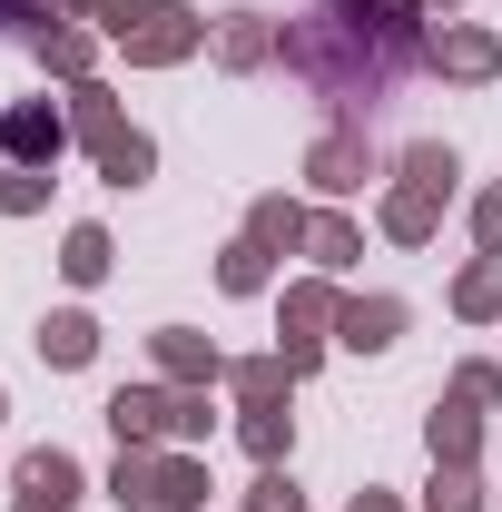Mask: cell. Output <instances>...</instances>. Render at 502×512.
Here are the masks:
<instances>
[{
    "instance_id": "f1b7e54d",
    "label": "cell",
    "mask_w": 502,
    "mask_h": 512,
    "mask_svg": "<svg viewBox=\"0 0 502 512\" xmlns=\"http://www.w3.org/2000/svg\"><path fill=\"white\" fill-rule=\"evenodd\" d=\"M247 512H306V503H296V473H286V463H266V473L247 483Z\"/></svg>"
},
{
    "instance_id": "484cf974",
    "label": "cell",
    "mask_w": 502,
    "mask_h": 512,
    "mask_svg": "<svg viewBox=\"0 0 502 512\" xmlns=\"http://www.w3.org/2000/svg\"><path fill=\"white\" fill-rule=\"evenodd\" d=\"M266 276H276V256L256 247V237H237V247L217 256V286H227V296H266Z\"/></svg>"
},
{
    "instance_id": "8fae6325",
    "label": "cell",
    "mask_w": 502,
    "mask_h": 512,
    "mask_svg": "<svg viewBox=\"0 0 502 512\" xmlns=\"http://www.w3.org/2000/svg\"><path fill=\"white\" fill-rule=\"evenodd\" d=\"M394 335H404V296H345V316H335L345 355H384Z\"/></svg>"
},
{
    "instance_id": "74e56055",
    "label": "cell",
    "mask_w": 502,
    "mask_h": 512,
    "mask_svg": "<svg viewBox=\"0 0 502 512\" xmlns=\"http://www.w3.org/2000/svg\"><path fill=\"white\" fill-rule=\"evenodd\" d=\"M20 512H40V503H20Z\"/></svg>"
},
{
    "instance_id": "4316f807",
    "label": "cell",
    "mask_w": 502,
    "mask_h": 512,
    "mask_svg": "<svg viewBox=\"0 0 502 512\" xmlns=\"http://www.w3.org/2000/svg\"><path fill=\"white\" fill-rule=\"evenodd\" d=\"M424 512H483V473H473V463H434Z\"/></svg>"
},
{
    "instance_id": "7c38bea8",
    "label": "cell",
    "mask_w": 502,
    "mask_h": 512,
    "mask_svg": "<svg viewBox=\"0 0 502 512\" xmlns=\"http://www.w3.org/2000/svg\"><path fill=\"white\" fill-rule=\"evenodd\" d=\"M30 345H40V365L79 375V365L99 355V316H89V306H60V316H40V335H30Z\"/></svg>"
},
{
    "instance_id": "7a4b0ae2",
    "label": "cell",
    "mask_w": 502,
    "mask_h": 512,
    "mask_svg": "<svg viewBox=\"0 0 502 512\" xmlns=\"http://www.w3.org/2000/svg\"><path fill=\"white\" fill-rule=\"evenodd\" d=\"M453 178H463V158H453L443 138H414V148L394 158V188H384V237H394V247H434L443 207H453Z\"/></svg>"
},
{
    "instance_id": "9a60e30c",
    "label": "cell",
    "mask_w": 502,
    "mask_h": 512,
    "mask_svg": "<svg viewBox=\"0 0 502 512\" xmlns=\"http://www.w3.org/2000/svg\"><path fill=\"white\" fill-rule=\"evenodd\" d=\"M276 60V20L266 10H227L217 20V69H266Z\"/></svg>"
},
{
    "instance_id": "7402d4cb",
    "label": "cell",
    "mask_w": 502,
    "mask_h": 512,
    "mask_svg": "<svg viewBox=\"0 0 502 512\" xmlns=\"http://www.w3.org/2000/svg\"><path fill=\"white\" fill-rule=\"evenodd\" d=\"M306 256H315V276H345V266L365 256V227H355V217H315V227H306Z\"/></svg>"
},
{
    "instance_id": "ba28073f",
    "label": "cell",
    "mask_w": 502,
    "mask_h": 512,
    "mask_svg": "<svg viewBox=\"0 0 502 512\" xmlns=\"http://www.w3.org/2000/svg\"><path fill=\"white\" fill-rule=\"evenodd\" d=\"M10 483H20V503H40V512H79V493H89V473H79L69 444H30Z\"/></svg>"
},
{
    "instance_id": "603a6c76",
    "label": "cell",
    "mask_w": 502,
    "mask_h": 512,
    "mask_svg": "<svg viewBox=\"0 0 502 512\" xmlns=\"http://www.w3.org/2000/svg\"><path fill=\"white\" fill-rule=\"evenodd\" d=\"M109 266H119V247H109V227H69V237H60V276H69V286H99Z\"/></svg>"
},
{
    "instance_id": "5bb4252c",
    "label": "cell",
    "mask_w": 502,
    "mask_h": 512,
    "mask_svg": "<svg viewBox=\"0 0 502 512\" xmlns=\"http://www.w3.org/2000/svg\"><path fill=\"white\" fill-rule=\"evenodd\" d=\"M89 158H99V178H109V188H138V178H158V138H148V128H128V119L109 128Z\"/></svg>"
},
{
    "instance_id": "30bf717a",
    "label": "cell",
    "mask_w": 502,
    "mask_h": 512,
    "mask_svg": "<svg viewBox=\"0 0 502 512\" xmlns=\"http://www.w3.org/2000/svg\"><path fill=\"white\" fill-rule=\"evenodd\" d=\"M148 365L168 384H227V355H217L197 325H158V335H148Z\"/></svg>"
},
{
    "instance_id": "52a82bcc",
    "label": "cell",
    "mask_w": 502,
    "mask_h": 512,
    "mask_svg": "<svg viewBox=\"0 0 502 512\" xmlns=\"http://www.w3.org/2000/svg\"><path fill=\"white\" fill-rule=\"evenodd\" d=\"M424 60H434L443 79H463V89H493V79H502V40L483 30V20H443Z\"/></svg>"
},
{
    "instance_id": "836d02e7",
    "label": "cell",
    "mask_w": 502,
    "mask_h": 512,
    "mask_svg": "<svg viewBox=\"0 0 502 512\" xmlns=\"http://www.w3.org/2000/svg\"><path fill=\"white\" fill-rule=\"evenodd\" d=\"M345 512H404V503H394L384 483H365V493H355V503H345Z\"/></svg>"
},
{
    "instance_id": "83f0119b",
    "label": "cell",
    "mask_w": 502,
    "mask_h": 512,
    "mask_svg": "<svg viewBox=\"0 0 502 512\" xmlns=\"http://www.w3.org/2000/svg\"><path fill=\"white\" fill-rule=\"evenodd\" d=\"M50 207V168H0V217H40Z\"/></svg>"
},
{
    "instance_id": "6da1fadb",
    "label": "cell",
    "mask_w": 502,
    "mask_h": 512,
    "mask_svg": "<svg viewBox=\"0 0 502 512\" xmlns=\"http://www.w3.org/2000/svg\"><path fill=\"white\" fill-rule=\"evenodd\" d=\"M276 60L296 69L315 99L355 109V99H384L404 69L424 60V40H414V10H384V0H325V10H306V20L276 30Z\"/></svg>"
},
{
    "instance_id": "d4e9b609",
    "label": "cell",
    "mask_w": 502,
    "mask_h": 512,
    "mask_svg": "<svg viewBox=\"0 0 502 512\" xmlns=\"http://www.w3.org/2000/svg\"><path fill=\"white\" fill-rule=\"evenodd\" d=\"M109 128H119V99H109V79H79V89H69V138H89V148H99Z\"/></svg>"
},
{
    "instance_id": "ffe728a7",
    "label": "cell",
    "mask_w": 502,
    "mask_h": 512,
    "mask_svg": "<svg viewBox=\"0 0 502 512\" xmlns=\"http://www.w3.org/2000/svg\"><path fill=\"white\" fill-rule=\"evenodd\" d=\"M237 444L256 453V473H266V463H286V453H296V414H286V404H247Z\"/></svg>"
},
{
    "instance_id": "e575fe53",
    "label": "cell",
    "mask_w": 502,
    "mask_h": 512,
    "mask_svg": "<svg viewBox=\"0 0 502 512\" xmlns=\"http://www.w3.org/2000/svg\"><path fill=\"white\" fill-rule=\"evenodd\" d=\"M424 10H443V20H453V10H463V0H424Z\"/></svg>"
},
{
    "instance_id": "d6986e66",
    "label": "cell",
    "mask_w": 502,
    "mask_h": 512,
    "mask_svg": "<svg viewBox=\"0 0 502 512\" xmlns=\"http://www.w3.org/2000/svg\"><path fill=\"white\" fill-rule=\"evenodd\" d=\"M453 316H463V325H493L502 316V256H473V266L453 276Z\"/></svg>"
},
{
    "instance_id": "44dd1931",
    "label": "cell",
    "mask_w": 502,
    "mask_h": 512,
    "mask_svg": "<svg viewBox=\"0 0 502 512\" xmlns=\"http://www.w3.org/2000/svg\"><path fill=\"white\" fill-rule=\"evenodd\" d=\"M286 384H296L286 355H237V365H227V394H237V404H286Z\"/></svg>"
},
{
    "instance_id": "cb8c5ba5",
    "label": "cell",
    "mask_w": 502,
    "mask_h": 512,
    "mask_svg": "<svg viewBox=\"0 0 502 512\" xmlns=\"http://www.w3.org/2000/svg\"><path fill=\"white\" fill-rule=\"evenodd\" d=\"M148 483H158V444H119V463H109V503L148 512Z\"/></svg>"
},
{
    "instance_id": "4dcf8cb0",
    "label": "cell",
    "mask_w": 502,
    "mask_h": 512,
    "mask_svg": "<svg viewBox=\"0 0 502 512\" xmlns=\"http://www.w3.org/2000/svg\"><path fill=\"white\" fill-rule=\"evenodd\" d=\"M473 237H483V256H502V188L473 197Z\"/></svg>"
},
{
    "instance_id": "8d00e7d4",
    "label": "cell",
    "mask_w": 502,
    "mask_h": 512,
    "mask_svg": "<svg viewBox=\"0 0 502 512\" xmlns=\"http://www.w3.org/2000/svg\"><path fill=\"white\" fill-rule=\"evenodd\" d=\"M384 10H414V0H384Z\"/></svg>"
},
{
    "instance_id": "1f68e13d",
    "label": "cell",
    "mask_w": 502,
    "mask_h": 512,
    "mask_svg": "<svg viewBox=\"0 0 502 512\" xmlns=\"http://www.w3.org/2000/svg\"><path fill=\"white\" fill-rule=\"evenodd\" d=\"M50 20H109V30H119L128 0H50Z\"/></svg>"
},
{
    "instance_id": "f546056e",
    "label": "cell",
    "mask_w": 502,
    "mask_h": 512,
    "mask_svg": "<svg viewBox=\"0 0 502 512\" xmlns=\"http://www.w3.org/2000/svg\"><path fill=\"white\" fill-rule=\"evenodd\" d=\"M453 394H463L473 414H493L502 404V365H453Z\"/></svg>"
},
{
    "instance_id": "277c9868",
    "label": "cell",
    "mask_w": 502,
    "mask_h": 512,
    "mask_svg": "<svg viewBox=\"0 0 502 512\" xmlns=\"http://www.w3.org/2000/svg\"><path fill=\"white\" fill-rule=\"evenodd\" d=\"M335 316H345L335 276H306V286H286L276 325H286V365H296V375H315V365H325V335H335Z\"/></svg>"
},
{
    "instance_id": "e0dca14e",
    "label": "cell",
    "mask_w": 502,
    "mask_h": 512,
    "mask_svg": "<svg viewBox=\"0 0 502 512\" xmlns=\"http://www.w3.org/2000/svg\"><path fill=\"white\" fill-rule=\"evenodd\" d=\"M30 50H40V69H60L69 89H79V79L99 69V30H79V20H50V30L30 40Z\"/></svg>"
},
{
    "instance_id": "ac0fdd59",
    "label": "cell",
    "mask_w": 502,
    "mask_h": 512,
    "mask_svg": "<svg viewBox=\"0 0 502 512\" xmlns=\"http://www.w3.org/2000/svg\"><path fill=\"white\" fill-rule=\"evenodd\" d=\"M306 227H315V217L296 207V197H256V207H247V237L266 256H296V247H306Z\"/></svg>"
},
{
    "instance_id": "3957f363",
    "label": "cell",
    "mask_w": 502,
    "mask_h": 512,
    "mask_svg": "<svg viewBox=\"0 0 502 512\" xmlns=\"http://www.w3.org/2000/svg\"><path fill=\"white\" fill-rule=\"evenodd\" d=\"M128 50V69H178V60H197V40H207V20H197L188 0H128V20L109 30Z\"/></svg>"
},
{
    "instance_id": "d6a6232c",
    "label": "cell",
    "mask_w": 502,
    "mask_h": 512,
    "mask_svg": "<svg viewBox=\"0 0 502 512\" xmlns=\"http://www.w3.org/2000/svg\"><path fill=\"white\" fill-rule=\"evenodd\" d=\"M0 30H30V40H40L50 20H40V0H0Z\"/></svg>"
},
{
    "instance_id": "d590c367",
    "label": "cell",
    "mask_w": 502,
    "mask_h": 512,
    "mask_svg": "<svg viewBox=\"0 0 502 512\" xmlns=\"http://www.w3.org/2000/svg\"><path fill=\"white\" fill-rule=\"evenodd\" d=\"M0 424H10V394H0Z\"/></svg>"
},
{
    "instance_id": "5b68a950",
    "label": "cell",
    "mask_w": 502,
    "mask_h": 512,
    "mask_svg": "<svg viewBox=\"0 0 502 512\" xmlns=\"http://www.w3.org/2000/svg\"><path fill=\"white\" fill-rule=\"evenodd\" d=\"M365 178H375V148H365V128H355V119L325 128V138L306 148V188H315V197H355Z\"/></svg>"
},
{
    "instance_id": "2e32d148",
    "label": "cell",
    "mask_w": 502,
    "mask_h": 512,
    "mask_svg": "<svg viewBox=\"0 0 502 512\" xmlns=\"http://www.w3.org/2000/svg\"><path fill=\"white\" fill-rule=\"evenodd\" d=\"M424 444H434V463H473V453H483V414H473L463 394H443L434 414H424Z\"/></svg>"
},
{
    "instance_id": "4fadbf2b",
    "label": "cell",
    "mask_w": 502,
    "mask_h": 512,
    "mask_svg": "<svg viewBox=\"0 0 502 512\" xmlns=\"http://www.w3.org/2000/svg\"><path fill=\"white\" fill-rule=\"evenodd\" d=\"M148 512H207V463L178 444H158V483H148Z\"/></svg>"
},
{
    "instance_id": "9c48e42d",
    "label": "cell",
    "mask_w": 502,
    "mask_h": 512,
    "mask_svg": "<svg viewBox=\"0 0 502 512\" xmlns=\"http://www.w3.org/2000/svg\"><path fill=\"white\" fill-rule=\"evenodd\" d=\"M109 434L119 444H168L178 434V384H119L109 394Z\"/></svg>"
},
{
    "instance_id": "8992f818",
    "label": "cell",
    "mask_w": 502,
    "mask_h": 512,
    "mask_svg": "<svg viewBox=\"0 0 502 512\" xmlns=\"http://www.w3.org/2000/svg\"><path fill=\"white\" fill-rule=\"evenodd\" d=\"M0 148H10V168H60V148H69V109H50V99H20V109H0Z\"/></svg>"
}]
</instances>
